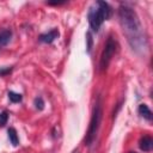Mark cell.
<instances>
[{
  "instance_id": "1",
  "label": "cell",
  "mask_w": 153,
  "mask_h": 153,
  "mask_svg": "<svg viewBox=\"0 0 153 153\" xmlns=\"http://www.w3.org/2000/svg\"><path fill=\"white\" fill-rule=\"evenodd\" d=\"M118 18L131 48L135 50L146 49L147 41L142 35V26L136 12L129 6L121 5L118 8Z\"/></svg>"
},
{
  "instance_id": "2",
  "label": "cell",
  "mask_w": 153,
  "mask_h": 153,
  "mask_svg": "<svg viewBox=\"0 0 153 153\" xmlns=\"http://www.w3.org/2000/svg\"><path fill=\"white\" fill-rule=\"evenodd\" d=\"M102 115H103V110H102V103H100V98H98V100L96 102V105L93 108V112L91 116V121H90V126L86 133V137H85V145L90 146L98 133L99 126H100V121H102Z\"/></svg>"
},
{
  "instance_id": "3",
  "label": "cell",
  "mask_w": 153,
  "mask_h": 153,
  "mask_svg": "<svg viewBox=\"0 0 153 153\" xmlns=\"http://www.w3.org/2000/svg\"><path fill=\"white\" fill-rule=\"evenodd\" d=\"M116 48H117V44H116V41L110 36L106 41V44L104 47V50L102 53V56H100V62H99V66H100V69L104 71L106 69L108 65L110 63L115 51H116Z\"/></svg>"
},
{
  "instance_id": "4",
  "label": "cell",
  "mask_w": 153,
  "mask_h": 153,
  "mask_svg": "<svg viewBox=\"0 0 153 153\" xmlns=\"http://www.w3.org/2000/svg\"><path fill=\"white\" fill-rule=\"evenodd\" d=\"M104 20L105 19H104V17H103V14H102V12L98 7L96 10L94 8L90 10V12H88V23H90V26L93 31H98Z\"/></svg>"
},
{
  "instance_id": "5",
  "label": "cell",
  "mask_w": 153,
  "mask_h": 153,
  "mask_svg": "<svg viewBox=\"0 0 153 153\" xmlns=\"http://www.w3.org/2000/svg\"><path fill=\"white\" fill-rule=\"evenodd\" d=\"M57 37H59V31L56 29H53L51 31H49L47 33H42L38 37V39L43 43H53Z\"/></svg>"
},
{
  "instance_id": "6",
  "label": "cell",
  "mask_w": 153,
  "mask_h": 153,
  "mask_svg": "<svg viewBox=\"0 0 153 153\" xmlns=\"http://www.w3.org/2000/svg\"><path fill=\"white\" fill-rule=\"evenodd\" d=\"M139 147L143 152L152 151V148H153V140H152V137L151 136H147V135L146 136H142L140 139V141H139Z\"/></svg>"
},
{
  "instance_id": "7",
  "label": "cell",
  "mask_w": 153,
  "mask_h": 153,
  "mask_svg": "<svg viewBox=\"0 0 153 153\" xmlns=\"http://www.w3.org/2000/svg\"><path fill=\"white\" fill-rule=\"evenodd\" d=\"M97 5H98V8L100 10V12H102V14H103L104 19H105V20H106V19H109V18L111 17V13H112L111 7L109 6V4H108V2H105V1H98V2H97Z\"/></svg>"
},
{
  "instance_id": "8",
  "label": "cell",
  "mask_w": 153,
  "mask_h": 153,
  "mask_svg": "<svg viewBox=\"0 0 153 153\" xmlns=\"http://www.w3.org/2000/svg\"><path fill=\"white\" fill-rule=\"evenodd\" d=\"M137 111H139V114H140L143 118H146L147 121H152V118H153V114H152L151 109L148 108V105H146V104H140Z\"/></svg>"
},
{
  "instance_id": "9",
  "label": "cell",
  "mask_w": 153,
  "mask_h": 153,
  "mask_svg": "<svg viewBox=\"0 0 153 153\" xmlns=\"http://www.w3.org/2000/svg\"><path fill=\"white\" fill-rule=\"evenodd\" d=\"M11 38H12L11 30H7V29L6 30H1L0 31V47H4L6 44H8Z\"/></svg>"
},
{
  "instance_id": "10",
  "label": "cell",
  "mask_w": 153,
  "mask_h": 153,
  "mask_svg": "<svg viewBox=\"0 0 153 153\" xmlns=\"http://www.w3.org/2000/svg\"><path fill=\"white\" fill-rule=\"evenodd\" d=\"M7 134H8V139H10V141H11V143H12L13 146H18L19 139H18L17 130L11 127V128H8V130H7Z\"/></svg>"
},
{
  "instance_id": "11",
  "label": "cell",
  "mask_w": 153,
  "mask_h": 153,
  "mask_svg": "<svg viewBox=\"0 0 153 153\" xmlns=\"http://www.w3.org/2000/svg\"><path fill=\"white\" fill-rule=\"evenodd\" d=\"M7 96H8V99L12 103H19V102H22V98H23L20 93H17V92H13V91H8Z\"/></svg>"
},
{
  "instance_id": "12",
  "label": "cell",
  "mask_w": 153,
  "mask_h": 153,
  "mask_svg": "<svg viewBox=\"0 0 153 153\" xmlns=\"http://www.w3.org/2000/svg\"><path fill=\"white\" fill-rule=\"evenodd\" d=\"M33 104H35V108L37 110H43L44 109V102H43L42 97H36L35 100H33Z\"/></svg>"
},
{
  "instance_id": "13",
  "label": "cell",
  "mask_w": 153,
  "mask_h": 153,
  "mask_svg": "<svg viewBox=\"0 0 153 153\" xmlns=\"http://www.w3.org/2000/svg\"><path fill=\"white\" fill-rule=\"evenodd\" d=\"M8 121V112L7 111H2L0 112V127H4Z\"/></svg>"
},
{
  "instance_id": "14",
  "label": "cell",
  "mask_w": 153,
  "mask_h": 153,
  "mask_svg": "<svg viewBox=\"0 0 153 153\" xmlns=\"http://www.w3.org/2000/svg\"><path fill=\"white\" fill-rule=\"evenodd\" d=\"M86 39H87V51L90 53L91 49H92V43H93V39H92V35L91 32H87L86 33Z\"/></svg>"
},
{
  "instance_id": "15",
  "label": "cell",
  "mask_w": 153,
  "mask_h": 153,
  "mask_svg": "<svg viewBox=\"0 0 153 153\" xmlns=\"http://www.w3.org/2000/svg\"><path fill=\"white\" fill-rule=\"evenodd\" d=\"M11 72V68H6V69H0V75H5L7 73Z\"/></svg>"
},
{
  "instance_id": "16",
  "label": "cell",
  "mask_w": 153,
  "mask_h": 153,
  "mask_svg": "<svg viewBox=\"0 0 153 153\" xmlns=\"http://www.w3.org/2000/svg\"><path fill=\"white\" fill-rule=\"evenodd\" d=\"M48 4L49 5H61V4H65V1H61V2H59V1L57 2H48Z\"/></svg>"
},
{
  "instance_id": "17",
  "label": "cell",
  "mask_w": 153,
  "mask_h": 153,
  "mask_svg": "<svg viewBox=\"0 0 153 153\" xmlns=\"http://www.w3.org/2000/svg\"><path fill=\"white\" fill-rule=\"evenodd\" d=\"M129 153H136V152H129Z\"/></svg>"
},
{
  "instance_id": "18",
  "label": "cell",
  "mask_w": 153,
  "mask_h": 153,
  "mask_svg": "<svg viewBox=\"0 0 153 153\" xmlns=\"http://www.w3.org/2000/svg\"><path fill=\"white\" fill-rule=\"evenodd\" d=\"M73 153H78V151H75V152H73Z\"/></svg>"
}]
</instances>
